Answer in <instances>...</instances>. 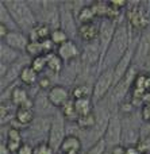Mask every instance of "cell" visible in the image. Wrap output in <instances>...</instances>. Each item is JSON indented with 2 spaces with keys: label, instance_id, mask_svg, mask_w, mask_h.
Segmentation results:
<instances>
[{
  "label": "cell",
  "instance_id": "6da1fadb",
  "mask_svg": "<svg viewBox=\"0 0 150 154\" xmlns=\"http://www.w3.org/2000/svg\"><path fill=\"white\" fill-rule=\"evenodd\" d=\"M133 29L129 26L127 20L124 18L118 22V27H116V32L114 35V39L111 42L110 48L107 50L103 64L99 69V75L106 69H111L115 68L116 64L121 61V58L127 53L133 43Z\"/></svg>",
  "mask_w": 150,
  "mask_h": 154
},
{
  "label": "cell",
  "instance_id": "7a4b0ae2",
  "mask_svg": "<svg viewBox=\"0 0 150 154\" xmlns=\"http://www.w3.org/2000/svg\"><path fill=\"white\" fill-rule=\"evenodd\" d=\"M3 3L7 7V10L10 11L11 16L14 18L19 30L29 35V32L38 24L37 16H35L32 8L30 7L29 2H24V0H5Z\"/></svg>",
  "mask_w": 150,
  "mask_h": 154
},
{
  "label": "cell",
  "instance_id": "3957f363",
  "mask_svg": "<svg viewBox=\"0 0 150 154\" xmlns=\"http://www.w3.org/2000/svg\"><path fill=\"white\" fill-rule=\"evenodd\" d=\"M137 76H138V69L133 65L131 69L127 72V75L124 76L121 81H118L114 85L112 91H111L110 95L106 99V103H107L108 108L111 109V112L118 111L119 106H121L123 101H126L127 95H129V92L133 89V87H134Z\"/></svg>",
  "mask_w": 150,
  "mask_h": 154
},
{
  "label": "cell",
  "instance_id": "277c9868",
  "mask_svg": "<svg viewBox=\"0 0 150 154\" xmlns=\"http://www.w3.org/2000/svg\"><path fill=\"white\" fill-rule=\"evenodd\" d=\"M51 122H53V116H37L26 130L22 131V134L23 135L27 134V138H29L27 142L34 146L42 142H47Z\"/></svg>",
  "mask_w": 150,
  "mask_h": 154
},
{
  "label": "cell",
  "instance_id": "5b68a950",
  "mask_svg": "<svg viewBox=\"0 0 150 154\" xmlns=\"http://www.w3.org/2000/svg\"><path fill=\"white\" fill-rule=\"evenodd\" d=\"M129 8L126 11V20L133 30L143 31L148 29L150 23V8H146L149 3H131L127 4Z\"/></svg>",
  "mask_w": 150,
  "mask_h": 154
},
{
  "label": "cell",
  "instance_id": "8992f818",
  "mask_svg": "<svg viewBox=\"0 0 150 154\" xmlns=\"http://www.w3.org/2000/svg\"><path fill=\"white\" fill-rule=\"evenodd\" d=\"M114 85H115V72H114V68L103 70L96 77L93 84V93H92V101H93L95 106L107 99V96L112 91Z\"/></svg>",
  "mask_w": 150,
  "mask_h": 154
},
{
  "label": "cell",
  "instance_id": "52a82bcc",
  "mask_svg": "<svg viewBox=\"0 0 150 154\" xmlns=\"http://www.w3.org/2000/svg\"><path fill=\"white\" fill-rule=\"evenodd\" d=\"M60 29L66 32L69 39L76 41L78 38V23L72 8V3L69 2L60 3Z\"/></svg>",
  "mask_w": 150,
  "mask_h": 154
},
{
  "label": "cell",
  "instance_id": "ba28073f",
  "mask_svg": "<svg viewBox=\"0 0 150 154\" xmlns=\"http://www.w3.org/2000/svg\"><path fill=\"white\" fill-rule=\"evenodd\" d=\"M122 128H123V133H122V145L124 147L138 146V143L141 141L142 126L137 123L134 114L122 116Z\"/></svg>",
  "mask_w": 150,
  "mask_h": 154
},
{
  "label": "cell",
  "instance_id": "9c48e42d",
  "mask_svg": "<svg viewBox=\"0 0 150 154\" xmlns=\"http://www.w3.org/2000/svg\"><path fill=\"white\" fill-rule=\"evenodd\" d=\"M66 120L62 116V114L57 112L53 116V122H51V127H50V133H49V145L53 147V150L56 153H58L60 147H61L62 142L65 141V138L68 137L66 134Z\"/></svg>",
  "mask_w": 150,
  "mask_h": 154
},
{
  "label": "cell",
  "instance_id": "30bf717a",
  "mask_svg": "<svg viewBox=\"0 0 150 154\" xmlns=\"http://www.w3.org/2000/svg\"><path fill=\"white\" fill-rule=\"evenodd\" d=\"M116 27H118V20H112V19H108V18L100 19V31H99V39H97L100 50H102V62H100V66H102L103 60H104L108 48H110L111 42L114 39V35L116 32Z\"/></svg>",
  "mask_w": 150,
  "mask_h": 154
},
{
  "label": "cell",
  "instance_id": "8fae6325",
  "mask_svg": "<svg viewBox=\"0 0 150 154\" xmlns=\"http://www.w3.org/2000/svg\"><path fill=\"white\" fill-rule=\"evenodd\" d=\"M30 64H31V58H30L27 54H23L18 61L14 62L12 65H10L7 72H5V75L3 77H0V91L7 89L8 87H11V85H14L15 82H18L22 70Z\"/></svg>",
  "mask_w": 150,
  "mask_h": 154
},
{
  "label": "cell",
  "instance_id": "7c38bea8",
  "mask_svg": "<svg viewBox=\"0 0 150 154\" xmlns=\"http://www.w3.org/2000/svg\"><path fill=\"white\" fill-rule=\"evenodd\" d=\"M122 116L118 111L111 112V118L108 122L107 130H106V135H104V141L107 143V147H115L122 145Z\"/></svg>",
  "mask_w": 150,
  "mask_h": 154
},
{
  "label": "cell",
  "instance_id": "4fadbf2b",
  "mask_svg": "<svg viewBox=\"0 0 150 154\" xmlns=\"http://www.w3.org/2000/svg\"><path fill=\"white\" fill-rule=\"evenodd\" d=\"M56 53L60 56V58L64 61V64H70V62H76L80 60L81 57V48L78 43L73 39L66 41L65 43L57 46Z\"/></svg>",
  "mask_w": 150,
  "mask_h": 154
},
{
  "label": "cell",
  "instance_id": "5bb4252c",
  "mask_svg": "<svg viewBox=\"0 0 150 154\" xmlns=\"http://www.w3.org/2000/svg\"><path fill=\"white\" fill-rule=\"evenodd\" d=\"M47 97L54 108L61 109L62 107L72 99V92L66 88V85L54 84V87H51L50 89H49Z\"/></svg>",
  "mask_w": 150,
  "mask_h": 154
},
{
  "label": "cell",
  "instance_id": "9a60e30c",
  "mask_svg": "<svg viewBox=\"0 0 150 154\" xmlns=\"http://www.w3.org/2000/svg\"><path fill=\"white\" fill-rule=\"evenodd\" d=\"M34 111L37 116H54L58 112V109L51 106L47 97V92L38 89L34 96Z\"/></svg>",
  "mask_w": 150,
  "mask_h": 154
},
{
  "label": "cell",
  "instance_id": "2e32d148",
  "mask_svg": "<svg viewBox=\"0 0 150 154\" xmlns=\"http://www.w3.org/2000/svg\"><path fill=\"white\" fill-rule=\"evenodd\" d=\"M100 31V22H88L78 26V38L84 43H92L99 39Z\"/></svg>",
  "mask_w": 150,
  "mask_h": 154
},
{
  "label": "cell",
  "instance_id": "e0dca14e",
  "mask_svg": "<svg viewBox=\"0 0 150 154\" xmlns=\"http://www.w3.org/2000/svg\"><path fill=\"white\" fill-rule=\"evenodd\" d=\"M2 42L7 43V45L11 46L12 49L26 54L27 46H29V43H30V38H29V35L24 34L23 31H10L8 35L5 37V39L2 41Z\"/></svg>",
  "mask_w": 150,
  "mask_h": 154
},
{
  "label": "cell",
  "instance_id": "ac0fdd59",
  "mask_svg": "<svg viewBox=\"0 0 150 154\" xmlns=\"http://www.w3.org/2000/svg\"><path fill=\"white\" fill-rule=\"evenodd\" d=\"M84 147L83 139L77 134H68L65 141L62 142L57 154H68V153H80L81 149Z\"/></svg>",
  "mask_w": 150,
  "mask_h": 154
},
{
  "label": "cell",
  "instance_id": "d6986e66",
  "mask_svg": "<svg viewBox=\"0 0 150 154\" xmlns=\"http://www.w3.org/2000/svg\"><path fill=\"white\" fill-rule=\"evenodd\" d=\"M22 56H23V53L12 49L11 46H8L7 43H4V42L0 43V64L10 66L14 62L18 61Z\"/></svg>",
  "mask_w": 150,
  "mask_h": 154
},
{
  "label": "cell",
  "instance_id": "ffe728a7",
  "mask_svg": "<svg viewBox=\"0 0 150 154\" xmlns=\"http://www.w3.org/2000/svg\"><path fill=\"white\" fill-rule=\"evenodd\" d=\"M41 75L34 70V68L31 65H27L20 73V77H19V81H20L22 85L24 87H37L38 81H39Z\"/></svg>",
  "mask_w": 150,
  "mask_h": 154
},
{
  "label": "cell",
  "instance_id": "44dd1931",
  "mask_svg": "<svg viewBox=\"0 0 150 154\" xmlns=\"http://www.w3.org/2000/svg\"><path fill=\"white\" fill-rule=\"evenodd\" d=\"M46 58H47V70L46 72H49L50 75H54V76L61 75L65 68V64L60 58L58 54L56 51L54 53H49V54H46Z\"/></svg>",
  "mask_w": 150,
  "mask_h": 154
},
{
  "label": "cell",
  "instance_id": "7402d4cb",
  "mask_svg": "<svg viewBox=\"0 0 150 154\" xmlns=\"http://www.w3.org/2000/svg\"><path fill=\"white\" fill-rule=\"evenodd\" d=\"M51 34V29L45 23H38L31 31L29 32V38L30 41H34V42H42V41L50 38Z\"/></svg>",
  "mask_w": 150,
  "mask_h": 154
},
{
  "label": "cell",
  "instance_id": "603a6c76",
  "mask_svg": "<svg viewBox=\"0 0 150 154\" xmlns=\"http://www.w3.org/2000/svg\"><path fill=\"white\" fill-rule=\"evenodd\" d=\"M29 99H30V96H29V92H27L26 88L22 87V84H15L12 93H11V99H10L11 103H12L16 108H19V107L23 106Z\"/></svg>",
  "mask_w": 150,
  "mask_h": 154
},
{
  "label": "cell",
  "instance_id": "cb8c5ba5",
  "mask_svg": "<svg viewBox=\"0 0 150 154\" xmlns=\"http://www.w3.org/2000/svg\"><path fill=\"white\" fill-rule=\"evenodd\" d=\"M70 92H72V99H92L93 85H91L89 82H80L75 85Z\"/></svg>",
  "mask_w": 150,
  "mask_h": 154
},
{
  "label": "cell",
  "instance_id": "d4e9b609",
  "mask_svg": "<svg viewBox=\"0 0 150 154\" xmlns=\"http://www.w3.org/2000/svg\"><path fill=\"white\" fill-rule=\"evenodd\" d=\"M73 101H75V108L78 116H85L95 112V104L92 99H73Z\"/></svg>",
  "mask_w": 150,
  "mask_h": 154
},
{
  "label": "cell",
  "instance_id": "484cf974",
  "mask_svg": "<svg viewBox=\"0 0 150 154\" xmlns=\"http://www.w3.org/2000/svg\"><path fill=\"white\" fill-rule=\"evenodd\" d=\"M0 23L4 24V26L7 27L10 31H20V30H19V27L16 26L14 18L11 16L10 11L7 10V7L4 5V3H3V2H0Z\"/></svg>",
  "mask_w": 150,
  "mask_h": 154
},
{
  "label": "cell",
  "instance_id": "4316f807",
  "mask_svg": "<svg viewBox=\"0 0 150 154\" xmlns=\"http://www.w3.org/2000/svg\"><path fill=\"white\" fill-rule=\"evenodd\" d=\"M96 114H89V115H85V116H80L77 119V122L75 123V126L78 128L80 131H91L92 128L96 126Z\"/></svg>",
  "mask_w": 150,
  "mask_h": 154
},
{
  "label": "cell",
  "instance_id": "83f0119b",
  "mask_svg": "<svg viewBox=\"0 0 150 154\" xmlns=\"http://www.w3.org/2000/svg\"><path fill=\"white\" fill-rule=\"evenodd\" d=\"M60 112L62 114V116L65 118V120H66L68 123L69 122L76 123L77 119L80 118L78 114H77V111H76V108H75V101H73V99H70V100L68 101L61 109H60Z\"/></svg>",
  "mask_w": 150,
  "mask_h": 154
},
{
  "label": "cell",
  "instance_id": "f1b7e54d",
  "mask_svg": "<svg viewBox=\"0 0 150 154\" xmlns=\"http://www.w3.org/2000/svg\"><path fill=\"white\" fill-rule=\"evenodd\" d=\"M26 54L30 57V58H35V57H39L45 54V50H43L42 42H34V41H30L29 46H27Z\"/></svg>",
  "mask_w": 150,
  "mask_h": 154
},
{
  "label": "cell",
  "instance_id": "f546056e",
  "mask_svg": "<svg viewBox=\"0 0 150 154\" xmlns=\"http://www.w3.org/2000/svg\"><path fill=\"white\" fill-rule=\"evenodd\" d=\"M31 65L34 68V70H37L39 75L45 73L47 70V58H46V54L39 57H35V58H31Z\"/></svg>",
  "mask_w": 150,
  "mask_h": 154
},
{
  "label": "cell",
  "instance_id": "4dcf8cb0",
  "mask_svg": "<svg viewBox=\"0 0 150 154\" xmlns=\"http://www.w3.org/2000/svg\"><path fill=\"white\" fill-rule=\"evenodd\" d=\"M50 39L53 41V43L56 46H60L62 43H65L66 41H69V37L66 35V32L62 31L61 29H57V30H53L50 34Z\"/></svg>",
  "mask_w": 150,
  "mask_h": 154
},
{
  "label": "cell",
  "instance_id": "1f68e13d",
  "mask_svg": "<svg viewBox=\"0 0 150 154\" xmlns=\"http://www.w3.org/2000/svg\"><path fill=\"white\" fill-rule=\"evenodd\" d=\"M107 143H106L104 138L100 139L99 142H96L95 145H92L89 149H87L85 154H106V152H107Z\"/></svg>",
  "mask_w": 150,
  "mask_h": 154
},
{
  "label": "cell",
  "instance_id": "d6a6232c",
  "mask_svg": "<svg viewBox=\"0 0 150 154\" xmlns=\"http://www.w3.org/2000/svg\"><path fill=\"white\" fill-rule=\"evenodd\" d=\"M34 154H57L53 147L49 145V142H42L34 146Z\"/></svg>",
  "mask_w": 150,
  "mask_h": 154
},
{
  "label": "cell",
  "instance_id": "836d02e7",
  "mask_svg": "<svg viewBox=\"0 0 150 154\" xmlns=\"http://www.w3.org/2000/svg\"><path fill=\"white\" fill-rule=\"evenodd\" d=\"M16 154H34V145L29 143V142H23V145Z\"/></svg>",
  "mask_w": 150,
  "mask_h": 154
},
{
  "label": "cell",
  "instance_id": "e575fe53",
  "mask_svg": "<svg viewBox=\"0 0 150 154\" xmlns=\"http://www.w3.org/2000/svg\"><path fill=\"white\" fill-rule=\"evenodd\" d=\"M124 154H142V152L139 150L138 146H127Z\"/></svg>",
  "mask_w": 150,
  "mask_h": 154
},
{
  "label": "cell",
  "instance_id": "d590c367",
  "mask_svg": "<svg viewBox=\"0 0 150 154\" xmlns=\"http://www.w3.org/2000/svg\"><path fill=\"white\" fill-rule=\"evenodd\" d=\"M0 154H12L10 152V149L7 147L5 142H0Z\"/></svg>",
  "mask_w": 150,
  "mask_h": 154
},
{
  "label": "cell",
  "instance_id": "8d00e7d4",
  "mask_svg": "<svg viewBox=\"0 0 150 154\" xmlns=\"http://www.w3.org/2000/svg\"><path fill=\"white\" fill-rule=\"evenodd\" d=\"M142 154H148V153H142Z\"/></svg>",
  "mask_w": 150,
  "mask_h": 154
}]
</instances>
